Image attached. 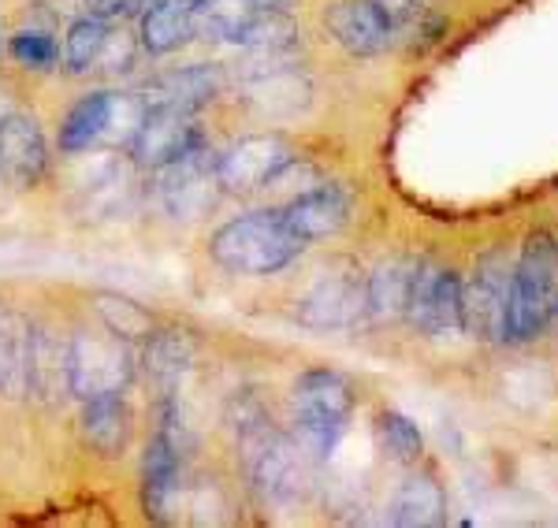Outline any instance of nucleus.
<instances>
[{
	"label": "nucleus",
	"mask_w": 558,
	"mask_h": 528,
	"mask_svg": "<svg viewBox=\"0 0 558 528\" xmlns=\"http://www.w3.org/2000/svg\"><path fill=\"white\" fill-rule=\"evenodd\" d=\"M302 249L305 243L287 228L279 209H260L228 220L209 243L213 261L231 275H276L291 261H299Z\"/></svg>",
	"instance_id": "1"
},
{
	"label": "nucleus",
	"mask_w": 558,
	"mask_h": 528,
	"mask_svg": "<svg viewBox=\"0 0 558 528\" xmlns=\"http://www.w3.org/2000/svg\"><path fill=\"white\" fill-rule=\"evenodd\" d=\"M558 309V246L551 238H529L525 254L510 272L507 298V343H529L544 335L547 320Z\"/></svg>",
	"instance_id": "2"
},
{
	"label": "nucleus",
	"mask_w": 558,
	"mask_h": 528,
	"mask_svg": "<svg viewBox=\"0 0 558 528\" xmlns=\"http://www.w3.org/2000/svg\"><path fill=\"white\" fill-rule=\"evenodd\" d=\"M134 376L131 343L112 331H75L71 335V395H120Z\"/></svg>",
	"instance_id": "3"
},
{
	"label": "nucleus",
	"mask_w": 558,
	"mask_h": 528,
	"mask_svg": "<svg viewBox=\"0 0 558 528\" xmlns=\"http://www.w3.org/2000/svg\"><path fill=\"white\" fill-rule=\"evenodd\" d=\"M239 446L254 484L272 499L294 495L302 480V446L279 435L265 417L254 414L239 425Z\"/></svg>",
	"instance_id": "4"
},
{
	"label": "nucleus",
	"mask_w": 558,
	"mask_h": 528,
	"mask_svg": "<svg viewBox=\"0 0 558 528\" xmlns=\"http://www.w3.org/2000/svg\"><path fill=\"white\" fill-rule=\"evenodd\" d=\"M510 272L507 257L495 249L476 261L470 283L462 286V328L473 339L499 343L507 331V298H510Z\"/></svg>",
	"instance_id": "5"
},
{
	"label": "nucleus",
	"mask_w": 558,
	"mask_h": 528,
	"mask_svg": "<svg viewBox=\"0 0 558 528\" xmlns=\"http://www.w3.org/2000/svg\"><path fill=\"white\" fill-rule=\"evenodd\" d=\"M294 312H299L305 328L317 331L354 328L365 317V280L347 265L324 268L317 280L310 283V291L299 298Z\"/></svg>",
	"instance_id": "6"
},
{
	"label": "nucleus",
	"mask_w": 558,
	"mask_h": 528,
	"mask_svg": "<svg viewBox=\"0 0 558 528\" xmlns=\"http://www.w3.org/2000/svg\"><path fill=\"white\" fill-rule=\"evenodd\" d=\"M407 320L425 335L462 331V280L444 265L417 261L410 280Z\"/></svg>",
	"instance_id": "7"
},
{
	"label": "nucleus",
	"mask_w": 558,
	"mask_h": 528,
	"mask_svg": "<svg viewBox=\"0 0 558 528\" xmlns=\"http://www.w3.org/2000/svg\"><path fill=\"white\" fill-rule=\"evenodd\" d=\"M291 160L294 154L287 146V138H279V134H250V138H239L228 154L216 157V179H220L223 194H250L268 186V179Z\"/></svg>",
	"instance_id": "8"
},
{
	"label": "nucleus",
	"mask_w": 558,
	"mask_h": 528,
	"mask_svg": "<svg viewBox=\"0 0 558 528\" xmlns=\"http://www.w3.org/2000/svg\"><path fill=\"white\" fill-rule=\"evenodd\" d=\"M220 198V179H216V157H209V146H197L186 157L160 168V201L175 217H202Z\"/></svg>",
	"instance_id": "9"
},
{
	"label": "nucleus",
	"mask_w": 558,
	"mask_h": 528,
	"mask_svg": "<svg viewBox=\"0 0 558 528\" xmlns=\"http://www.w3.org/2000/svg\"><path fill=\"white\" fill-rule=\"evenodd\" d=\"M197 146H205V134L191 120V112L149 109L138 134H134V142H131V154H134V164L138 168L160 172V168H168L172 160L186 157Z\"/></svg>",
	"instance_id": "10"
},
{
	"label": "nucleus",
	"mask_w": 558,
	"mask_h": 528,
	"mask_svg": "<svg viewBox=\"0 0 558 528\" xmlns=\"http://www.w3.org/2000/svg\"><path fill=\"white\" fill-rule=\"evenodd\" d=\"M324 23H328L331 38L354 57H376V52L387 49L395 34V23L380 0H336Z\"/></svg>",
	"instance_id": "11"
},
{
	"label": "nucleus",
	"mask_w": 558,
	"mask_h": 528,
	"mask_svg": "<svg viewBox=\"0 0 558 528\" xmlns=\"http://www.w3.org/2000/svg\"><path fill=\"white\" fill-rule=\"evenodd\" d=\"M279 212H283L287 228H291L294 235L310 246V243H320V238H328V235H336V231L347 228L350 198H347L343 186L317 183V186H310V191L294 194V198L287 201Z\"/></svg>",
	"instance_id": "12"
},
{
	"label": "nucleus",
	"mask_w": 558,
	"mask_h": 528,
	"mask_svg": "<svg viewBox=\"0 0 558 528\" xmlns=\"http://www.w3.org/2000/svg\"><path fill=\"white\" fill-rule=\"evenodd\" d=\"M71 391V335H57L52 328L31 331L26 354V395L38 402H60Z\"/></svg>",
	"instance_id": "13"
},
{
	"label": "nucleus",
	"mask_w": 558,
	"mask_h": 528,
	"mask_svg": "<svg viewBox=\"0 0 558 528\" xmlns=\"http://www.w3.org/2000/svg\"><path fill=\"white\" fill-rule=\"evenodd\" d=\"M49 164L41 127L31 115H4L0 120V179L12 186H38Z\"/></svg>",
	"instance_id": "14"
},
{
	"label": "nucleus",
	"mask_w": 558,
	"mask_h": 528,
	"mask_svg": "<svg viewBox=\"0 0 558 528\" xmlns=\"http://www.w3.org/2000/svg\"><path fill=\"white\" fill-rule=\"evenodd\" d=\"M354 409V388L347 376L331 369H310L294 383V417H317V420H343Z\"/></svg>",
	"instance_id": "15"
},
{
	"label": "nucleus",
	"mask_w": 558,
	"mask_h": 528,
	"mask_svg": "<svg viewBox=\"0 0 558 528\" xmlns=\"http://www.w3.org/2000/svg\"><path fill=\"white\" fill-rule=\"evenodd\" d=\"M220 89V75L216 67H186L175 75H165L146 89H138L142 105L149 109H175V112H194Z\"/></svg>",
	"instance_id": "16"
},
{
	"label": "nucleus",
	"mask_w": 558,
	"mask_h": 528,
	"mask_svg": "<svg viewBox=\"0 0 558 528\" xmlns=\"http://www.w3.org/2000/svg\"><path fill=\"white\" fill-rule=\"evenodd\" d=\"M83 440L86 446H94L105 458H116V454L128 451L131 443V409L120 395H97L86 398L83 406Z\"/></svg>",
	"instance_id": "17"
},
{
	"label": "nucleus",
	"mask_w": 558,
	"mask_h": 528,
	"mask_svg": "<svg viewBox=\"0 0 558 528\" xmlns=\"http://www.w3.org/2000/svg\"><path fill=\"white\" fill-rule=\"evenodd\" d=\"M197 8H202L197 0H157L142 15V49L153 57H165V52L186 45L197 30Z\"/></svg>",
	"instance_id": "18"
},
{
	"label": "nucleus",
	"mask_w": 558,
	"mask_h": 528,
	"mask_svg": "<svg viewBox=\"0 0 558 528\" xmlns=\"http://www.w3.org/2000/svg\"><path fill=\"white\" fill-rule=\"evenodd\" d=\"M179 443L172 435V428H160L153 435L149 451H146V462H142V495H146V509L153 517H165L168 503L175 495V484H179Z\"/></svg>",
	"instance_id": "19"
},
{
	"label": "nucleus",
	"mask_w": 558,
	"mask_h": 528,
	"mask_svg": "<svg viewBox=\"0 0 558 528\" xmlns=\"http://www.w3.org/2000/svg\"><path fill=\"white\" fill-rule=\"evenodd\" d=\"M34 324L0 302V398L26 395V354Z\"/></svg>",
	"instance_id": "20"
},
{
	"label": "nucleus",
	"mask_w": 558,
	"mask_h": 528,
	"mask_svg": "<svg viewBox=\"0 0 558 528\" xmlns=\"http://www.w3.org/2000/svg\"><path fill=\"white\" fill-rule=\"evenodd\" d=\"M413 265L417 261H384L373 275H368L365 280V317H373L376 324L407 317Z\"/></svg>",
	"instance_id": "21"
},
{
	"label": "nucleus",
	"mask_w": 558,
	"mask_h": 528,
	"mask_svg": "<svg viewBox=\"0 0 558 528\" xmlns=\"http://www.w3.org/2000/svg\"><path fill=\"white\" fill-rule=\"evenodd\" d=\"M194 339L191 331L183 328H153L146 335V346H142V365L153 380L160 383H175L179 376L191 369L194 361Z\"/></svg>",
	"instance_id": "22"
},
{
	"label": "nucleus",
	"mask_w": 558,
	"mask_h": 528,
	"mask_svg": "<svg viewBox=\"0 0 558 528\" xmlns=\"http://www.w3.org/2000/svg\"><path fill=\"white\" fill-rule=\"evenodd\" d=\"M108 112H112V94H89L75 109L68 112V120L60 123V149L64 154H83L94 146L97 138L108 131Z\"/></svg>",
	"instance_id": "23"
},
{
	"label": "nucleus",
	"mask_w": 558,
	"mask_h": 528,
	"mask_svg": "<svg viewBox=\"0 0 558 528\" xmlns=\"http://www.w3.org/2000/svg\"><path fill=\"white\" fill-rule=\"evenodd\" d=\"M444 488L432 477H410L399 488L391 503V521L395 525H439L444 521Z\"/></svg>",
	"instance_id": "24"
},
{
	"label": "nucleus",
	"mask_w": 558,
	"mask_h": 528,
	"mask_svg": "<svg viewBox=\"0 0 558 528\" xmlns=\"http://www.w3.org/2000/svg\"><path fill=\"white\" fill-rule=\"evenodd\" d=\"M294 41H299V23L279 8H257L246 30L239 34V45L254 52H291Z\"/></svg>",
	"instance_id": "25"
},
{
	"label": "nucleus",
	"mask_w": 558,
	"mask_h": 528,
	"mask_svg": "<svg viewBox=\"0 0 558 528\" xmlns=\"http://www.w3.org/2000/svg\"><path fill=\"white\" fill-rule=\"evenodd\" d=\"M108 23L97 20V15H83L68 26V38H64V67L71 75H86L89 67L101 64V52L108 41Z\"/></svg>",
	"instance_id": "26"
},
{
	"label": "nucleus",
	"mask_w": 558,
	"mask_h": 528,
	"mask_svg": "<svg viewBox=\"0 0 558 528\" xmlns=\"http://www.w3.org/2000/svg\"><path fill=\"white\" fill-rule=\"evenodd\" d=\"M254 12H257L254 0H205V4L197 8V30L213 41L239 45V34L246 30Z\"/></svg>",
	"instance_id": "27"
},
{
	"label": "nucleus",
	"mask_w": 558,
	"mask_h": 528,
	"mask_svg": "<svg viewBox=\"0 0 558 528\" xmlns=\"http://www.w3.org/2000/svg\"><path fill=\"white\" fill-rule=\"evenodd\" d=\"M97 317L112 335L128 339V343H146V335L153 331V317L138 302L120 298V294H97Z\"/></svg>",
	"instance_id": "28"
},
{
	"label": "nucleus",
	"mask_w": 558,
	"mask_h": 528,
	"mask_svg": "<svg viewBox=\"0 0 558 528\" xmlns=\"http://www.w3.org/2000/svg\"><path fill=\"white\" fill-rule=\"evenodd\" d=\"M376 435H380L384 451L391 454L395 462H417L421 451H425V440H421L417 425L402 414H380L376 417Z\"/></svg>",
	"instance_id": "29"
},
{
	"label": "nucleus",
	"mask_w": 558,
	"mask_h": 528,
	"mask_svg": "<svg viewBox=\"0 0 558 528\" xmlns=\"http://www.w3.org/2000/svg\"><path fill=\"white\" fill-rule=\"evenodd\" d=\"M8 52H12L15 64H23L31 71H49V67H57V60H60L57 41L41 30H20L8 41Z\"/></svg>",
	"instance_id": "30"
},
{
	"label": "nucleus",
	"mask_w": 558,
	"mask_h": 528,
	"mask_svg": "<svg viewBox=\"0 0 558 528\" xmlns=\"http://www.w3.org/2000/svg\"><path fill=\"white\" fill-rule=\"evenodd\" d=\"M86 15H97V20H112V15H123L134 8V0H83Z\"/></svg>",
	"instance_id": "31"
},
{
	"label": "nucleus",
	"mask_w": 558,
	"mask_h": 528,
	"mask_svg": "<svg viewBox=\"0 0 558 528\" xmlns=\"http://www.w3.org/2000/svg\"><path fill=\"white\" fill-rule=\"evenodd\" d=\"M254 4H257V8H279L283 0H254Z\"/></svg>",
	"instance_id": "32"
}]
</instances>
